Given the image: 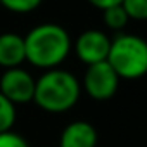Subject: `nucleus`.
Masks as SVG:
<instances>
[{"mask_svg": "<svg viewBox=\"0 0 147 147\" xmlns=\"http://www.w3.org/2000/svg\"><path fill=\"white\" fill-rule=\"evenodd\" d=\"M73 49L69 33L55 23H43L24 35L26 61L38 69L59 67Z\"/></svg>", "mask_w": 147, "mask_h": 147, "instance_id": "1", "label": "nucleus"}, {"mask_svg": "<svg viewBox=\"0 0 147 147\" xmlns=\"http://www.w3.org/2000/svg\"><path fill=\"white\" fill-rule=\"evenodd\" d=\"M82 95V83L71 71L54 67L47 69L35 83L33 102L52 114L66 113L76 106Z\"/></svg>", "mask_w": 147, "mask_h": 147, "instance_id": "2", "label": "nucleus"}, {"mask_svg": "<svg viewBox=\"0 0 147 147\" xmlns=\"http://www.w3.org/2000/svg\"><path fill=\"white\" fill-rule=\"evenodd\" d=\"M109 66L119 80H138L147 75V42L138 35L116 33L111 38Z\"/></svg>", "mask_w": 147, "mask_h": 147, "instance_id": "3", "label": "nucleus"}, {"mask_svg": "<svg viewBox=\"0 0 147 147\" xmlns=\"http://www.w3.org/2000/svg\"><path fill=\"white\" fill-rule=\"evenodd\" d=\"M119 87V78L107 61L87 66L83 76V90L94 100H107L111 99Z\"/></svg>", "mask_w": 147, "mask_h": 147, "instance_id": "4", "label": "nucleus"}, {"mask_svg": "<svg viewBox=\"0 0 147 147\" xmlns=\"http://www.w3.org/2000/svg\"><path fill=\"white\" fill-rule=\"evenodd\" d=\"M35 76L23 66L4 69L0 76V94L9 99L14 106L33 102L35 95Z\"/></svg>", "mask_w": 147, "mask_h": 147, "instance_id": "5", "label": "nucleus"}, {"mask_svg": "<svg viewBox=\"0 0 147 147\" xmlns=\"http://www.w3.org/2000/svg\"><path fill=\"white\" fill-rule=\"evenodd\" d=\"M109 49H111V36L100 30H87L80 33L75 42L76 57L85 66L107 61Z\"/></svg>", "mask_w": 147, "mask_h": 147, "instance_id": "6", "label": "nucleus"}, {"mask_svg": "<svg viewBox=\"0 0 147 147\" xmlns=\"http://www.w3.org/2000/svg\"><path fill=\"white\" fill-rule=\"evenodd\" d=\"M99 135L92 123L73 121L69 123L59 138V147H97Z\"/></svg>", "mask_w": 147, "mask_h": 147, "instance_id": "7", "label": "nucleus"}, {"mask_svg": "<svg viewBox=\"0 0 147 147\" xmlns=\"http://www.w3.org/2000/svg\"><path fill=\"white\" fill-rule=\"evenodd\" d=\"M26 62L24 36L14 31L0 33V67L12 69Z\"/></svg>", "mask_w": 147, "mask_h": 147, "instance_id": "8", "label": "nucleus"}, {"mask_svg": "<svg viewBox=\"0 0 147 147\" xmlns=\"http://www.w3.org/2000/svg\"><path fill=\"white\" fill-rule=\"evenodd\" d=\"M102 14H104V24H106L111 31H116V33H121V30H125V26H126L128 21H130L128 14L125 12V9H123L121 4L102 11Z\"/></svg>", "mask_w": 147, "mask_h": 147, "instance_id": "9", "label": "nucleus"}, {"mask_svg": "<svg viewBox=\"0 0 147 147\" xmlns=\"http://www.w3.org/2000/svg\"><path fill=\"white\" fill-rule=\"evenodd\" d=\"M16 123V106L0 94V133L12 130Z\"/></svg>", "mask_w": 147, "mask_h": 147, "instance_id": "10", "label": "nucleus"}, {"mask_svg": "<svg viewBox=\"0 0 147 147\" xmlns=\"http://www.w3.org/2000/svg\"><path fill=\"white\" fill-rule=\"evenodd\" d=\"M43 0H0V5L14 14H30L42 5Z\"/></svg>", "mask_w": 147, "mask_h": 147, "instance_id": "11", "label": "nucleus"}, {"mask_svg": "<svg viewBox=\"0 0 147 147\" xmlns=\"http://www.w3.org/2000/svg\"><path fill=\"white\" fill-rule=\"evenodd\" d=\"M121 5L130 19L147 21V0H123Z\"/></svg>", "mask_w": 147, "mask_h": 147, "instance_id": "12", "label": "nucleus"}, {"mask_svg": "<svg viewBox=\"0 0 147 147\" xmlns=\"http://www.w3.org/2000/svg\"><path fill=\"white\" fill-rule=\"evenodd\" d=\"M0 147H30V144L26 142L24 137L9 130L0 133Z\"/></svg>", "mask_w": 147, "mask_h": 147, "instance_id": "13", "label": "nucleus"}, {"mask_svg": "<svg viewBox=\"0 0 147 147\" xmlns=\"http://www.w3.org/2000/svg\"><path fill=\"white\" fill-rule=\"evenodd\" d=\"M88 2H90L94 7H97V9H100V11H106V9H109V7L119 5L123 0H88Z\"/></svg>", "mask_w": 147, "mask_h": 147, "instance_id": "14", "label": "nucleus"}]
</instances>
